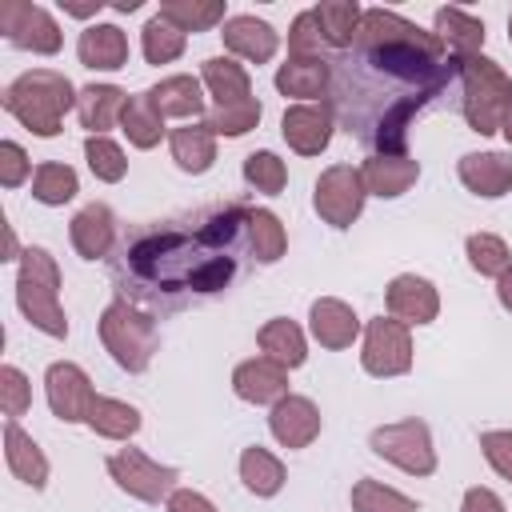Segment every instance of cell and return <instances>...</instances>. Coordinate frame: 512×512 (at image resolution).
<instances>
[{"label": "cell", "instance_id": "1", "mask_svg": "<svg viewBox=\"0 0 512 512\" xmlns=\"http://www.w3.org/2000/svg\"><path fill=\"white\" fill-rule=\"evenodd\" d=\"M328 104L348 136L376 148V156H404L408 124L432 96H440L456 60H444V40L388 8H364L352 52L336 56Z\"/></svg>", "mask_w": 512, "mask_h": 512}, {"label": "cell", "instance_id": "2", "mask_svg": "<svg viewBox=\"0 0 512 512\" xmlns=\"http://www.w3.org/2000/svg\"><path fill=\"white\" fill-rule=\"evenodd\" d=\"M252 208L228 204L208 212L196 228H144L120 244L112 260V280L120 300L180 308L188 300H204L224 292L240 276V260L248 244Z\"/></svg>", "mask_w": 512, "mask_h": 512}, {"label": "cell", "instance_id": "3", "mask_svg": "<svg viewBox=\"0 0 512 512\" xmlns=\"http://www.w3.org/2000/svg\"><path fill=\"white\" fill-rule=\"evenodd\" d=\"M80 100V92L72 88V80L64 72H52V68H32L24 76H16L8 88H4V108L36 136H56L60 124H64V112Z\"/></svg>", "mask_w": 512, "mask_h": 512}, {"label": "cell", "instance_id": "4", "mask_svg": "<svg viewBox=\"0 0 512 512\" xmlns=\"http://www.w3.org/2000/svg\"><path fill=\"white\" fill-rule=\"evenodd\" d=\"M460 64V112L472 132L492 136L500 132L504 116L512 112V80L508 72L488 56H468Z\"/></svg>", "mask_w": 512, "mask_h": 512}, {"label": "cell", "instance_id": "5", "mask_svg": "<svg viewBox=\"0 0 512 512\" xmlns=\"http://www.w3.org/2000/svg\"><path fill=\"white\" fill-rule=\"evenodd\" d=\"M60 268L52 260V252L44 248H24L20 252V276H16V304L28 316L32 328H40L44 336L64 340L68 336V316L60 308Z\"/></svg>", "mask_w": 512, "mask_h": 512}, {"label": "cell", "instance_id": "6", "mask_svg": "<svg viewBox=\"0 0 512 512\" xmlns=\"http://www.w3.org/2000/svg\"><path fill=\"white\" fill-rule=\"evenodd\" d=\"M100 340H104L108 356L124 372H144L152 364L156 344H160L156 320L148 312H140L132 300H112L104 308V316H100Z\"/></svg>", "mask_w": 512, "mask_h": 512}, {"label": "cell", "instance_id": "7", "mask_svg": "<svg viewBox=\"0 0 512 512\" xmlns=\"http://www.w3.org/2000/svg\"><path fill=\"white\" fill-rule=\"evenodd\" d=\"M368 444H372L376 456H384L388 464H396V468H404L412 476H432L436 472V448H432L428 424L416 420V416L376 428Z\"/></svg>", "mask_w": 512, "mask_h": 512}, {"label": "cell", "instance_id": "8", "mask_svg": "<svg viewBox=\"0 0 512 512\" xmlns=\"http://www.w3.org/2000/svg\"><path fill=\"white\" fill-rule=\"evenodd\" d=\"M364 196H368V188H364L360 168H352V164H332V168H324L320 180H316L312 208L320 212L324 224H332V228H352L356 216L364 212Z\"/></svg>", "mask_w": 512, "mask_h": 512}, {"label": "cell", "instance_id": "9", "mask_svg": "<svg viewBox=\"0 0 512 512\" xmlns=\"http://www.w3.org/2000/svg\"><path fill=\"white\" fill-rule=\"evenodd\" d=\"M0 32L16 48L36 52V56H56L64 44L60 24L48 16V8L28 4V0H0Z\"/></svg>", "mask_w": 512, "mask_h": 512}, {"label": "cell", "instance_id": "10", "mask_svg": "<svg viewBox=\"0 0 512 512\" xmlns=\"http://www.w3.org/2000/svg\"><path fill=\"white\" fill-rule=\"evenodd\" d=\"M108 472H112V480H116L128 496H136V500H144V504L168 500V496L176 492V480H180L176 468L148 460L140 448H120L116 456H108Z\"/></svg>", "mask_w": 512, "mask_h": 512}, {"label": "cell", "instance_id": "11", "mask_svg": "<svg viewBox=\"0 0 512 512\" xmlns=\"http://www.w3.org/2000/svg\"><path fill=\"white\" fill-rule=\"evenodd\" d=\"M360 364L368 376H400L412 368V336L408 324L392 316H376L364 324V352Z\"/></svg>", "mask_w": 512, "mask_h": 512}, {"label": "cell", "instance_id": "12", "mask_svg": "<svg viewBox=\"0 0 512 512\" xmlns=\"http://www.w3.org/2000/svg\"><path fill=\"white\" fill-rule=\"evenodd\" d=\"M44 392H48L52 416H60L64 424L88 420V408H92V400H96L88 372H84L80 364H72V360L48 364V372H44Z\"/></svg>", "mask_w": 512, "mask_h": 512}, {"label": "cell", "instance_id": "13", "mask_svg": "<svg viewBox=\"0 0 512 512\" xmlns=\"http://www.w3.org/2000/svg\"><path fill=\"white\" fill-rule=\"evenodd\" d=\"M332 128H336V112H332L328 100L292 104L284 112V120H280V132H284L288 148L300 152V156H320L328 148V140H332Z\"/></svg>", "mask_w": 512, "mask_h": 512}, {"label": "cell", "instance_id": "14", "mask_svg": "<svg viewBox=\"0 0 512 512\" xmlns=\"http://www.w3.org/2000/svg\"><path fill=\"white\" fill-rule=\"evenodd\" d=\"M384 300H388V316L400 320V324H432L436 312H440L436 288H432L424 276H412V272L396 276V280L388 284Z\"/></svg>", "mask_w": 512, "mask_h": 512}, {"label": "cell", "instance_id": "15", "mask_svg": "<svg viewBox=\"0 0 512 512\" xmlns=\"http://www.w3.org/2000/svg\"><path fill=\"white\" fill-rule=\"evenodd\" d=\"M268 428L284 448H308L320 436V412L308 396H284L268 412Z\"/></svg>", "mask_w": 512, "mask_h": 512}, {"label": "cell", "instance_id": "16", "mask_svg": "<svg viewBox=\"0 0 512 512\" xmlns=\"http://www.w3.org/2000/svg\"><path fill=\"white\" fill-rule=\"evenodd\" d=\"M232 388L240 400L248 404H276L288 396V368L268 360V356H256V360H244L236 372H232Z\"/></svg>", "mask_w": 512, "mask_h": 512}, {"label": "cell", "instance_id": "17", "mask_svg": "<svg viewBox=\"0 0 512 512\" xmlns=\"http://www.w3.org/2000/svg\"><path fill=\"white\" fill-rule=\"evenodd\" d=\"M224 48L252 60V64H268L280 48V36L268 20H256V16H228L224 20Z\"/></svg>", "mask_w": 512, "mask_h": 512}, {"label": "cell", "instance_id": "18", "mask_svg": "<svg viewBox=\"0 0 512 512\" xmlns=\"http://www.w3.org/2000/svg\"><path fill=\"white\" fill-rule=\"evenodd\" d=\"M68 236H72V248H76L84 260L108 256L112 244H116V216H112V208H108V204H88V208H80V212L72 216Z\"/></svg>", "mask_w": 512, "mask_h": 512}, {"label": "cell", "instance_id": "19", "mask_svg": "<svg viewBox=\"0 0 512 512\" xmlns=\"http://www.w3.org/2000/svg\"><path fill=\"white\" fill-rule=\"evenodd\" d=\"M460 180L476 196H504L512 188V156L508 152H468L460 156Z\"/></svg>", "mask_w": 512, "mask_h": 512}, {"label": "cell", "instance_id": "20", "mask_svg": "<svg viewBox=\"0 0 512 512\" xmlns=\"http://www.w3.org/2000/svg\"><path fill=\"white\" fill-rule=\"evenodd\" d=\"M76 56L84 68L96 72H116L128 64V36L116 24H88L76 40Z\"/></svg>", "mask_w": 512, "mask_h": 512}, {"label": "cell", "instance_id": "21", "mask_svg": "<svg viewBox=\"0 0 512 512\" xmlns=\"http://www.w3.org/2000/svg\"><path fill=\"white\" fill-rule=\"evenodd\" d=\"M328 84H332V68L320 56H292L288 64L276 68V88L296 100H320L328 96Z\"/></svg>", "mask_w": 512, "mask_h": 512}, {"label": "cell", "instance_id": "22", "mask_svg": "<svg viewBox=\"0 0 512 512\" xmlns=\"http://www.w3.org/2000/svg\"><path fill=\"white\" fill-rule=\"evenodd\" d=\"M360 176H364V188L372 196L392 200V196H404L416 184L420 164L412 156H368L364 168H360Z\"/></svg>", "mask_w": 512, "mask_h": 512}, {"label": "cell", "instance_id": "23", "mask_svg": "<svg viewBox=\"0 0 512 512\" xmlns=\"http://www.w3.org/2000/svg\"><path fill=\"white\" fill-rule=\"evenodd\" d=\"M4 460H8L12 476L24 480L28 488L40 492V488L48 484V460H44V452L36 448V440H32L28 432H20L16 420H4Z\"/></svg>", "mask_w": 512, "mask_h": 512}, {"label": "cell", "instance_id": "24", "mask_svg": "<svg viewBox=\"0 0 512 512\" xmlns=\"http://www.w3.org/2000/svg\"><path fill=\"white\" fill-rule=\"evenodd\" d=\"M200 80H204L208 96L216 100V108H232V104L252 100V80H248L244 64H236L228 56H208L200 68Z\"/></svg>", "mask_w": 512, "mask_h": 512}, {"label": "cell", "instance_id": "25", "mask_svg": "<svg viewBox=\"0 0 512 512\" xmlns=\"http://www.w3.org/2000/svg\"><path fill=\"white\" fill-rule=\"evenodd\" d=\"M308 320H312V336H316L324 348H348V344L360 336V316H356L344 300H336V296L316 300Z\"/></svg>", "mask_w": 512, "mask_h": 512}, {"label": "cell", "instance_id": "26", "mask_svg": "<svg viewBox=\"0 0 512 512\" xmlns=\"http://www.w3.org/2000/svg\"><path fill=\"white\" fill-rule=\"evenodd\" d=\"M144 96L152 100V108L160 116H180V120L204 116V88L196 76H168V80L152 84Z\"/></svg>", "mask_w": 512, "mask_h": 512}, {"label": "cell", "instance_id": "27", "mask_svg": "<svg viewBox=\"0 0 512 512\" xmlns=\"http://www.w3.org/2000/svg\"><path fill=\"white\" fill-rule=\"evenodd\" d=\"M124 104H128V96H124L116 84H88V88H80L76 112H80V124H84L92 136H104V132L120 120Z\"/></svg>", "mask_w": 512, "mask_h": 512}, {"label": "cell", "instance_id": "28", "mask_svg": "<svg viewBox=\"0 0 512 512\" xmlns=\"http://www.w3.org/2000/svg\"><path fill=\"white\" fill-rule=\"evenodd\" d=\"M312 12H316V24H320L324 44L336 48V52H348L352 40H356V28H360L364 8L356 0H320Z\"/></svg>", "mask_w": 512, "mask_h": 512}, {"label": "cell", "instance_id": "29", "mask_svg": "<svg viewBox=\"0 0 512 512\" xmlns=\"http://www.w3.org/2000/svg\"><path fill=\"white\" fill-rule=\"evenodd\" d=\"M436 36L452 48V60L480 56L484 48V24L460 8H436Z\"/></svg>", "mask_w": 512, "mask_h": 512}, {"label": "cell", "instance_id": "30", "mask_svg": "<svg viewBox=\"0 0 512 512\" xmlns=\"http://www.w3.org/2000/svg\"><path fill=\"white\" fill-rule=\"evenodd\" d=\"M168 148H172V160H176L184 172H192V176L208 172V168H212V160H216V136H212L204 124L172 128Z\"/></svg>", "mask_w": 512, "mask_h": 512}, {"label": "cell", "instance_id": "31", "mask_svg": "<svg viewBox=\"0 0 512 512\" xmlns=\"http://www.w3.org/2000/svg\"><path fill=\"white\" fill-rule=\"evenodd\" d=\"M260 352L268 356V360H276V364H284V368H300L304 364V356H308V344H304V332L292 324V320H284V316H276V320H268L264 328H260Z\"/></svg>", "mask_w": 512, "mask_h": 512}, {"label": "cell", "instance_id": "32", "mask_svg": "<svg viewBox=\"0 0 512 512\" xmlns=\"http://www.w3.org/2000/svg\"><path fill=\"white\" fill-rule=\"evenodd\" d=\"M96 436L104 440H128L140 432V412L124 400H112V396H96L92 408H88V420H84Z\"/></svg>", "mask_w": 512, "mask_h": 512}, {"label": "cell", "instance_id": "33", "mask_svg": "<svg viewBox=\"0 0 512 512\" xmlns=\"http://www.w3.org/2000/svg\"><path fill=\"white\" fill-rule=\"evenodd\" d=\"M240 480L256 496H276L284 488V464L268 448H260V444L256 448H244V456H240Z\"/></svg>", "mask_w": 512, "mask_h": 512}, {"label": "cell", "instance_id": "34", "mask_svg": "<svg viewBox=\"0 0 512 512\" xmlns=\"http://www.w3.org/2000/svg\"><path fill=\"white\" fill-rule=\"evenodd\" d=\"M120 128L136 148H156L164 136V116L152 108L148 96H128V104L120 112Z\"/></svg>", "mask_w": 512, "mask_h": 512}, {"label": "cell", "instance_id": "35", "mask_svg": "<svg viewBox=\"0 0 512 512\" xmlns=\"http://www.w3.org/2000/svg\"><path fill=\"white\" fill-rule=\"evenodd\" d=\"M160 16L168 24H176L184 36L188 32H208L212 24L224 20V0H164Z\"/></svg>", "mask_w": 512, "mask_h": 512}, {"label": "cell", "instance_id": "36", "mask_svg": "<svg viewBox=\"0 0 512 512\" xmlns=\"http://www.w3.org/2000/svg\"><path fill=\"white\" fill-rule=\"evenodd\" d=\"M248 244H252V256L260 264H276L284 256V248H288L280 216L268 212V208H252V216H248Z\"/></svg>", "mask_w": 512, "mask_h": 512}, {"label": "cell", "instance_id": "37", "mask_svg": "<svg viewBox=\"0 0 512 512\" xmlns=\"http://www.w3.org/2000/svg\"><path fill=\"white\" fill-rule=\"evenodd\" d=\"M184 44H188V36L176 28V24H168L160 12L144 24V32H140V48H144V60L148 64H172L180 52H184Z\"/></svg>", "mask_w": 512, "mask_h": 512}, {"label": "cell", "instance_id": "38", "mask_svg": "<svg viewBox=\"0 0 512 512\" xmlns=\"http://www.w3.org/2000/svg\"><path fill=\"white\" fill-rule=\"evenodd\" d=\"M76 192H80V180H76V172L68 164H40L32 172V196L40 204L56 208V204H68Z\"/></svg>", "mask_w": 512, "mask_h": 512}, {"label": "cell", "instance_id": "39", "mask_svg": "<svg viewBox=\"0 0 512 512\" xmlns=\"http://www.w3.org/2000/svg\"><path fill=\"white\" fill-rule=\"evenodd\" d=\"M352 512H416V500L380 484V480H356L352 484Z\"/></svg>", "mask_w": 512, "mask_h": 512}, {"label": "cell", "instance_id": "40", "mask_svg": "<svg viewBox=\"0 0 512 512\" xmlns=\"http://www.w3.org/2000/svg\"><path fill=\"white\" fill-rule=\"evenodd\" d=\"M464 248H468V264H472L480 276H500V272L512 268L508 244H504L500 236H492V232H472Z\"/></svg>", "mask_w": 512, "mask_h": 512}, {"label": "cell", "instance_id": "41", "mask_svg": "<svg viewBox=\"0 0 512 512\" xmlns=\"http://www.w3.org/2000/svg\"><path fill=\"white\" fill-rule=\"evenodd\" d=\"M260 100L252 96V100H244V104H232V108H212L208 116H204V128L212 132V136H244V132H252L256 124H260Z\"/></svg>", "mask_w": 512, "mask_h": 512}, {"label": "cell", "instance_id": "42", "mask_svg": "<svg viewBox=\"0 0 512 512\" xmlns=\"http://www.w3.org/2000/svg\"><path fill=\"white\" fill-rule=\"evenodd\" d=\"M84 160H88L92 176L104 180V184H116V180H124V172H128V160H124L120 144H112L108 136H88V140H84Z\"/></svg>", "mask_w": 512, "mask_h": 512}, {"label": "cell", "instance_id": "43", "mask_svg": "<svg viewBox=\"0 0 512 512\" xmlns=\"http://www.w3.org/2000/svg\"><path fill=\"white\" fill-rule=\"evenodd\" d=\"M244 180H248L256 192L276 196V192H284L288 168H284V160H280L276 152H252V156L244 160Z\"/></svg>", "mask_w": 512, "mask_h": 512}, {"label": "cell", "instance_id": "44", "mask_svg": "<svg viewBox=\"0 0 512 512\" xmlns=\"http://www.w3.org/2000/svg\"><path fill=\"white\" fill-rule=\"evenodd\" d=\"M28 404H32V384H28V376H24L20 368L4 364V368H0V408H4V416L16 420V416L28 412Z\"/></svg>", "mask_w": 512, "mask_h": 512}, {"label": "cell", "instance_id": "45", "mask_svg": "<svg viewBox=\"0 0 512 512\" xmlns=\"http://www.w3.org/2000/svg\"><path fill=\"white\" fill-rule=\"evenodd\" d=\"M328 44H324V36H320V24H316V12L308 8V12H300L296 20H292V28H288V52L292 56H320Z\"/></svg>", "mask_w": 512, "mask_h": 512}, {"label": "cell", "instance_id": "46", "mask_svg": "<svg viewBox=\"0 0 512 512\" xmlns=\"http://www.w3.org/2000/svg\"><path fill=\"white\" fill-rule=\"evenodd\" d=\"M28 172H32L28 152H24L16 140H4V144H0V184H4V188H20V184L28 180Z\"/></svg>", "mask_w": 512, "mask_h": 512}, {"label": "cell", "instance_id": "47", "mask_svg": "<svg viewBox=\"0 0 512 512\" xmlns=\"http://www.w3.org/2000/svg\"><path fill=\"white\" fill-rule=\"evenodd\" d=\"M480 448H484V460L512 484V432H504V428L484 432L480 436Z\"/></svg>", "mask_w": 512, "mask_h": 512}, {"label": "cell", "instance_id": "48", "mask_svg": "<svg viewBox=\"0 0 512 512\" xmlns=\"http://www.w3.org/2000/svg\"><path fill=\"white\" fill-rule=\"evenodd\" d=\"M168 512H216V508H212L208 496H200V492H192V488H176V492L168 496Z\"/></svg>", "mask_w": 512, "mask_h": 512}, {"label": "cell", "instance_id": "49", "mask_svg": "<svg viewBox=\"0 0 512 512\" xmlns=\"http://www.w3.org/2000/svg\"><path fill=\"white\" fill-rule=\"evenodd\" d=\"M460 512H504V504H500V496L492 488H468Z\"/></svg>", "mask_w": 512, "mask_h": 512}, {"label": "cell", "instance_id": "50", "mask_svg": "<svg viewBox=\"0 0 512 512\" xmlns=\"http://www.w3.org/2000/svg\"><path fill=\"white\" fill-rule=\"evenodd\" d=\"M496 296H500V304H504V308L512 312V268L496 276Z\"/></svg>", "mask_w": 512, "mask_h": 512}, {"label": "cell", "instance_id": "51", "mask_svg": "<svg viewBox=\"0 0 512 512\" xmlns=\"http://www.w3.org/2000/svg\"><path fill=\"white\" fill-rule=\"evenodd\" d=\"M64 4V12L68 16H92V12H100L104 8V0H92V4H68V0H60Z\"/></svg>", "mask_w": 512, "mask_h": 512}, {"label": "cell", "instance_id": "52", "mask_svg": "<svg viewBox=\"0 0 512 512\" xmlns=\"http://www.w3.org/2000/svg\"><path fill=\"white\" fill-rule=\"evenodd\" d=\"M4 248H8V260L16 256V236H12V228H4Z\"/></svg>", "mask_w": 512, "mask_h": 512}, {"label": "cell", "instance_id": "53", "mask_svg": "<svg viewBox=\"0 0 512 512\" xmlns=\"http://www.w3.org/2000/svg\"><path fill=\"white\" fill-rule=\"evenodd\" d=\"M136 8H140V0H120L116 4V12H136Z\"/></svg>", "mask_w": 512, "mask_h": 512}, {"label": "cell", "instance_id": "54", "mask_svg": "<svg viewBox=\"0 0 512 512\" xmlns=\"http://www.w3.org/2000/svg\"><path fill=\"white\" fill-rule=\"evenodd\" d=\"M500 132H504V140H508V144H512V112H508V116H504V124H500Z\"/></svg>", "mask_w": 512, "mask_h": 512}, {"label": "cell", "instance_id": "55", "mask_svg": "<svg viewBox=\"0 0 512 512\" xmlns=\"http://www.w3.org/2000/svg\"><path fill=\"white\" fill-rule=\"evenodd\" d=\"M508 40H512V16H508Z\"/></svg>", "mask_w": 512, "mask_h": 512}]
</instances>
